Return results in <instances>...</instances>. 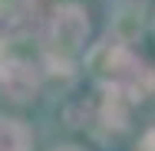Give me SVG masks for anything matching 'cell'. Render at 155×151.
<instances>
[{"label": "cell", "mask_w": 155, "mask_h": 151, "mask_svg": "<svg viewBox=\"0 0 155 151\" xmlns=\"http://www.w3.org/2000/svg\"><path fill=\"white\" fill-rule=\"evenodd\" d=\"M30 148V135L20 121L0 118V151H27Z\"/></svg>", "instance_id": "cell-4"}, {"label": "cell", "mask_w": 155, "mask_h": 151, "mask_svg": "<svg viewBox=\"0 0 155 151\" xmlns=\"http://www.w3.org/2000/svg\"><path fill=\"white\" fill-rule=\"evenodd\" d=\"M99 69L112 79L116 89H122V92H142V89H139V82L149 76V69L135 59L129 49H122V46L106 49V62H99Z\"/></svg>", "instance_id": "cell-2"}, {"label": "cell", "mask_w": 155, "mask_h": 151, "mask_svg": "<svg viewBox=\"0 0 155 151\" xmlns=\"http://www.w3.org/2000/svg\"><path fill=\"white\" fill-rule=\"evenodd\" d=\"M86 30H89V23L79 7H60L50 20V39L60 53H76L86 39Z\"/></svg>", "instance_id": "cell-1"}, {"label": "cell", "mask_w": 155, "mask_h": 151, "mask_svg": "<svg viewBox=\"0 0 155 151\" xmlns=\"http://www.w3.org/2000/svg\"><path fill=\"white\" fill-rule=\"evenodd\" d=\"M142 151H155V131L145 135V141H142Z\"/></svg>", "instance_id": "cell-5"}, {"label": "cell", "mask_w": 155, "mask_h": 151, "mask_svg": "<svg viewBox=\"0 0 155 151\" xmlns=\"http://www.w3.org/2000/svg\"><path fill=\"white\" fill-rule=\"evenodd\" d=\"M0 86L10 99L23 102L36 92V76H33V69L27 62H3L0 66Z\"/></svg>", "instance_id": "cell-3"}, {"label": "cell", "mask_w": 155, "mask_h": 151, "mask_svg": "<svg viewBox=\"0 0 155 151\" xmlns=\"http://www.w3.org/2000/svg\"><path fill=\"white\" fill-rule=\"evenodd\" d=\"M60 151H76V148H60Z\"/></svg>", "instance_id": "cell-6"}]
</instances>
